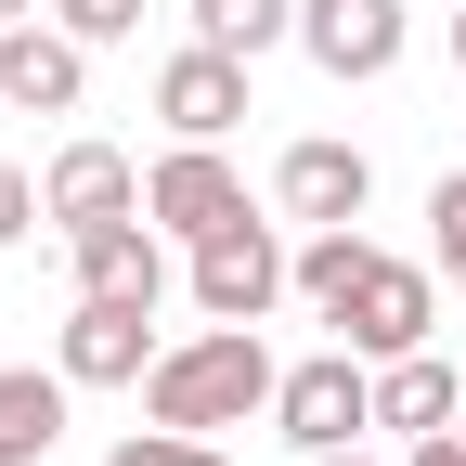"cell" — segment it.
I'll use <instances>...</instances> for the list:
<instances>
[{"instance_id":"obj_1","label":"cell","mask_w":466,"mask_h":466,"mask_svg":"<svg viewBox=\"0 0 466 466\" xmlns=\"http://www.w3.org/2000/svg\"><path fill=\"white\" fill-rule=\"evenodd\" d=\"M272 389H285V363L259 350V324H208V337H168L156 350V376H143V415L156 428H247V415H272Z\"/></svg>"},{"instance_id":"obj_2","label":"cell","mask_w":466,"mask_h":466,"mask_svg":"<svg viewBox=\"0 0 466 466\" xmlns=\"http://www.w3.org/2000/svg\"><path fill=\"white\" fill-rule=\"evenodd\" d=\"M272 299H299V247L247 208V220H220L195 247V311L208 324H272Z\"/></svg>"},{"instance_id":"obj_3","label":"cell","mask_w":466,"mask_h":466,"mask_svg":"<svg viewBox=\"0 0 466 466\" xmlns=\"http://www.w3.org/2000/svg\"><path fill=\"white\" fill-rule=\"evenodd\" d=\"M272 428L299 441V453H337V441H363L376 428V363L363 350H311V363H285V389H272Z\"/></svg>"},{"instance_id":"obj_4","label":"cell","mask_w":466,"mask_h":466,"mask_svg":"<svg viewBox=\"0 0 466 466\" xmlns=\"http://www.w3.org/2000/svg\"><path fill=\"white\" fill-rule=\"evenodd\" d=\"M143 220L168 233V247H208L220 220H247V168H233L220 143H168L143 168Z\"/></svg>"},{"instance_id":"obj_5","label":"cell","mask_w":466,"mask_h":466,"mask_svg":"<svg viewBox=\"0 0 466 466\" xmlns=\"http://www.w3.org/2000/svg\"><path fill=\"white\" fill-rule=\"evenodd\" d=\"M363 208H376V156H363V143L311 130V143H285V156H272V220L324 233V220H363Z\"/></svg>"},{"instance_id":"obj_6","label":"cell","mask_w":466,"mask_h":466,"mask_svg":"<svg viewBox=\"0 0 466 466\" xmlns=\"http://www.w3.org/2000/svg\"><path fill=\"white\" fill-rule=\"evenodd\" d=\"M156 299H78L66 311V337H52V363H66L78 389H143L156 376Z\"/></svg>"},{"instance_id":"obj_7","label":"cell","mask_w":466,"mask_h":466,"mask_svg":"<svg viewBox=\"0 0 466 466\" xmlns=\"http://www.w3.org/2000/svg\"><path fill=\"white\" fill-rule=\"evenodd\" d=\"M156 116H168V143H233V130H247V52H208V39H182V52H168V66H156Z\"/></svg>"},{"instance_id":"obj_8","label":"cell","mask_w":466,"mask_h":466,"mask_svg":"<svg viewBox=\"0 0 466 466\" xmlns=\"http://www.w3.org/2000/svg\"><path fill=\"white\" fill-rule=\"evenodd\" d=\"M401 39H415V14L401 0H299V52L337 78V91H363L401 66Z\"/></svg>"},{"instance_id":"obj_9","label":"cell","mask_w":466,"mask_h":466,"mask_svg":"<svg viewBox=\"0 0 466 466\" xmlns=\"http://www.w3.org/2000/svg\"><path fill=\"white\" fill-rule=\"evenodd\" d=\"M428 324H441V272H428V259H376V272H363V299L337 311V337L363 350V363H401V350H428Z\"/></svg>"},{"instance_id":"obj_10","label":"cell","mask_w":466,"mask_h":466,"mask_svg":"<svg viewBox=\"0 0 466 466\" xmlns=\"http://www.w3.org/2000/svg\"><path fill=\"white\" fill-rule=\"evenodd\" d=\"M78 91H91V39H66L52 14L0 26V104L14 116H78Z\"/></svg>"},{"instance_id":"obj_11","label":"cell","mask_w":466,"mask_h":466,"mask_svg":"<svg viewBox=\"0 0 466 466\" xmlns=\"http://www.w3.org/2000/svg\"><path fill=\"white\" fill-rule=\"evenodd\" d=\"M66 272H78V299H168V233L143 208L91 220V233H66Z\"/></svg>"},{"instance_id":"obj_12","label":"cell","mask_w":466,"mask_h":466,"mask_svg":"<svg viewBox=\"0 0 466 466\" xmlns=\"http://www.w3.org/2000/svg\"><path fill=\"white\" fill-rule=\"evenodd\" d=\"M39 208L66 220V233H91V220H130V208H143V168L116 156V143H66V156L39 168Z\"/></svg>"},{"instance_id":"obj_13","label":"cell","mask_w":466,"mask_h":466,"mask_svg":"<svg viewBox=\"0 0 466 466\" xmlns=\"http://www.w3.org/2000/svg\"><path fill=\"white\" fill-rule=\"evenodd\" d=\"M66 401H78V376L66 363H0V466H52L66 453Z\"/></svg>"},{"instance_id":"obj_14","label":"cell","mask_w":466,"mask_h":466,"mask_svg":"<svg viewBox=\"0 0 466 466\" xmlns=\"http://www.w3.org/2000/svg\"><path fill=\"white\" fill-rule=\"evenodd\" d=\"M376 428H401V441L466 428V376L441 363V350H401V363H376Z\"/></svg>"},{"instance_id":"obj_15","label":"cell","mask_w":466,"mask_h":466,"mask_svg":"<svg viewBox=\"0 0 466 466\" xmlns=\"http://www.w3.org/2000/svg\"><path fill=\"white\" fill-rule=\"evenodd\" d=\"M376 259H389V247H376L363 220H324V233H299V299L337 324L350 299H363V272H376Z\"/></svg>"},{"instance_id":"obj_16","label":"cell","mask_w":466,"mask_h":466,"mask_svg":"<svg viewBox=\"0 0 466 466\" xmlns=\"http://www.w3.org/2000/svg\"><path fill=\"white\" fill-rule=\"evenodd\" d=\"M195 39L259 66V52H285V39H299V0H195Z\"/></svg>"},{"instance_id":"obj_17","label":"cell","mask_w":466,"mask_h":466,"mask_svg":"<svg viewBox=\"0 0 466 466\" xmlns=\"http://www.w3.org/2000/svg\"><path fill=\"white\" fill-rule=\"evenodd\" d=\"M104 466H233V453H220L208 428H156V415H143V428H130V441H116Z\"/></svg>"},{"instance_id":"obj_18","label":"cell","mask_w":466,"mask_h":466,"mask_svg":"<svg viewBox=\"0 0 466 466\" xmlns=\"http://www.w3.org/2000/svg\"><path fill=\"white\" fill-rule=\"evenodd\" d=\"M428 259L466 285V168H441V182H428Z\"/></svg>"},{"instance_id":"obj_19","label":"cell","mask_w":466,"mask_h":466,"mask_svg":"<svg viewBox=\"0 0 466 466\" xmlns=\"http://www.w3.org/2000/svg\"><path fill=\"white\" fill-rule=\"evenodd\" d=\"M52 26L91 39V52H116V39H143V0H52Z\"/></svg>"},{"instance_id":"obj_20","label":"cell","mask_w":466,"mask_h":466,"mask_svg":"<svg viewBox=\"0 0 466 466\" xmlns=\"http://www.w3.org/2000/svg\"><path fill=\"white\" fill-rule=\"evenodd\" d=\"M52 208H39V182H26V168L14 156H0V247H26V233H39Z\"/></svg>"},{"instance_id":"obj_21","label":"cell","mask_w":466,"mask_h":466,"mask_svg":"<svg viewBox=\"0 0 466 466\" xmlns=\"http://www.w3.org/2000/svg\"><path fill=\"white\" fill-rule=\"evenodd\" d=\"M401 466H466V428H428L415 453H401Z\"/></svg>"},{"instance_id":"obj_22","label":"cell","mask_w":466,"mask_h":466,"mask_svg":"<svg viewBox=\"0 0 466 466\" xmlns=\"http://www.w3.org/2000/svg\"><path fill=\"white\" fill-rule=\"evenodd\" d=\"M311 466H376V453H363V441H337V453H311Z\"/></svg>"},{"instance_id":"obj_23","label":"cell","mask_w":466,"mask_h":466,"mask_svg":"<svg viewBox=\"0 0 466 466\" xmlns=\"http://www.w3.org/2000/svg\"><path fill=\"white\" fill-rule=\"evenodd\" d=\"M26 14H52V0H0V26H26Z\"/></svg>"},{"instance_id":"obj_24","label":"cell","mask_w":466,"mask_h":466,"mask_svg":"<svg viewBox=\"0 0 466 466\" xmlns=\"http://www.w3.org/2000/svg\"><path fill=\"white\" fill-rule=\"evenodd\" d=\"M453 78H466V0H453Z\"/></svg>"}]
</instances>
